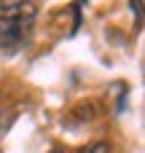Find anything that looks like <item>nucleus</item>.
Segmentation results:
<instances>
[{
    "instance_id": "f257e3e1",
    "label": "nucleus",
    "mask_w": 145,
    "mask_h": 153,
    "mask_svg": "<svg viewBox=\"0 0 145 153\" xmlns=\"http://www.w3.org/2000/svg\"><path fill=\"white\" fill-rule=\"evenodd\" d=\"M38 8L32 3L16 0L11 5L0 8V46H16L27 38L32 22H35Z\"/></svg>"
},
{
    "instance_id": "f03ea898",
    "label": "nucleus",
    "mask_w": 145,
    "mask_h": 153,
    "mask_svg": "<svg viewBox=\"0 0 145 153\" xmlns=\"http://www.w3.org/2000/svg\"><path fill=\"white\" fill-rule=\"evenodd\" d=\"M89 153H108V148H105V145L100 143V145H94V148H91V151H89Z\"/></svg>"
},
{
    "instance_id": "7ed1b4c3",
    "label": "nucleus",
    "mask_w": 145,
    "mask_h": 153,
    "mask_svg": "<svg viewBox=\"0 0 145 153\" xmlns=\"http://www.w3.org/2000/svg\"><path fill=\"white\" fill-rule=\"evenodd\" d=\"M54 153H62V151H54Z\"/></svg>"
}]
</instances>
